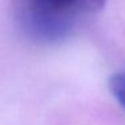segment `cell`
<instances>
[{
  "mask_svg": "<svg viewBox=\"0 0 125 125\" xmlns=\"http://www.w3.org/2000/svg\"><path fill=\"white\" fill-rule=\"evenodd\" d=\"M105 4L106 0H14V15L27 38L52 43L67 38Z\"/></svg>",
  "mask_w": 125,
  "mask_h": 125,
  "instance_id": "6da1fadb",
  "label": "cell"
},
{
  "mask_svg": "<svg viewBox=\"0 0 125 125\" xmlns=\"http://www.w3.org/2000/svg\"><path fill=\"white\" fill-rule=\"evenodd\" d=\"M109 90L125 109V73H116L109 78Z\"/></svg>",
  "mask_w": 125,
  "mask_h": 125,
  "instance_id": "7a4b0ae2",
  "label": "cell"
}]
</instances>
